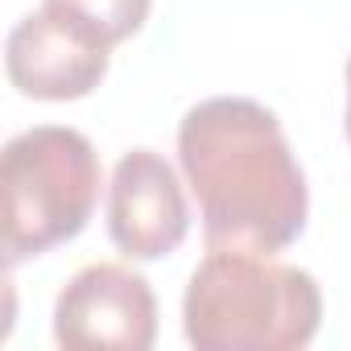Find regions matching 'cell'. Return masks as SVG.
<instances>
[{"label":"cell","instance_id":"cell-4","mask_svg":"<svg viewBox=\"0 0 351 351\" xmlns=\"http://www.w3.org/2000/svg\"><path fill=\"white\" fill-rule=\"evenodd\" d=\"M153 339L157 298L128 265H87L54 302V343L66 351H149Z\"/></svg>","mask_w":351,"mask_h":351},{"label":"cell","instance_id":"cell-3","mask_svg":"<svg viewBox=\"0 0 351 351\" xmlns=\"http://www.w3.org/2000/svg\"><path fill=\"white\" fill-rule=\"evenodd\" d=\"M5 186V265L42 256L75 240L99 203L95 145L66 124L17 132L0 157Z\"/></svg>","mask_w":351,"mask_h":351},{"label":"cell","instance_id":"cell-1","mask_svg":"<svg viewBox=\"0 0 351 351\" xmlns=\"http://www.w3.org/2000/svg\"><path fill=\"white\" fill-rule=\"evenodd\" d=\"M178 165L207 248L273 256L306 232L310 191L281 120L248 95H211L178 124Z\"/></svg>","mask_w":351,"mask_h":351},{"label":"cell","instance_id":"cell-8","mask_svg":"<svg viewBox=\"0 0 351 351\" xmlns=\"http://www.w3.org/2000/svg\"><path fill=\"white\" fill-rule=\"evenodd\" d=\"M343 128H347V141H351V58H347V120H343Z\"/></svg>","mask_w":351,"mask_h":351},{"label":"cell","instance_id":"cell-6","mask_svg":"<svg viewBox=\"0 0 351 351\" xmlns=\"http://www.w3.org/2000/svg\"><path fill=\"white\" fill-rule=\"evenodd\" d=\"M191 232L186 191L157 149H128L108 186V236L128 261H161Z\"/></svg>","mask_w":351,"mask_h":351},{"label":"cell","instance_id":"cell-5","mask_svg":"<svg viewBox=\"0 0 351 351\" xmlns=\"http://www.w3.org/2000/svg\"><path fill=\"white\" fill-rule=\"evenodd\" d=\"M108 58H112L108 42H99L87 25H79L75 17H66L46 0L42 9L25 13L9 29V42H5L9 83L21 95L46 99V104L91 95L108 75Z\"/></svg>","mask_w":351,"mask_h":351},{"label":"cell","instance_id":"cell-7","mask_svg":"<svg viewBox=\"0 0 351 351\" xmlns=\"http://www.w3.org/2000/svg\"><path fill=\"white\" fill-rule=\"evenodd\" d=\"M46 5H54L66 17H75L79 25H87L99 42L120 46L132 34H141L153 0H46Z\"/></svg>","mask_w":351,"mask_h":351},{"label":"cell","instance_id":"cell-2","mask_svg":"<svg viewBox=\"0 0 351 351\" xmlns=\"http://www.w3.org/2000/svg\"><path fill=\"white\" fill-rule=\"evenodd\" d=\"M318 281L261 252L211 248L182 298V330L199 351H293L318 335Z\"/></svg>","mask_w":351,"mask_h":351}]
</instances>
